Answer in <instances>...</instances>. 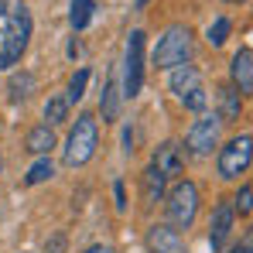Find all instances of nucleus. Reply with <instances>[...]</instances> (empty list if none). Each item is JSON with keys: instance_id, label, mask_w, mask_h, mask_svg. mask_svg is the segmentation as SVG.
<instances>
[{"instance_id": "obj_1", "label": "nucleus", "mask_w": 253, "mask_h": 253, "mask_svg": "<svg viewBox=\"0 0 253 253\" xmlns=\"http://www.w3.org/2000/svg\"><path fill=\"white\" fill-rule=\"evenodd\" d=\"M35 35V21L24 0H0V72L14 69Z\"/></svg>"}, {"instance_id": "obj_2", "label": "nucleus", "mask_w": 253, "mask_h": 253, "mask_svg": "<svg viewBox=\"0 0 253 253\" xmlns=\"http://www.w3.org/2000/svg\"><path fill=\"white\" fill-rule=\"evenodd\" d=\"M96 144H99V120H96L92 113H79L76 124H72V130H69L62 161H65L69 168H83L85 161L96 154Z\"/></svg>"}, {"instance_id": "obj_3", "label": "nucleus", "mask_w": 253, "mask_h": 253, "mask_svg": "<svg viewBox=\"0 0 253 253\" xmlns=\"http://www.w3.org/2000/svg\"><path fill=\"white\" fill-rule=\"evenodd\" d=\"M188 58H192V31L185 24H171L154 44L151 65L154 69H178V65H188Z\"/></svg>"}, {"instance_id": "obj_4", "label": "nucleus", "mask_w": 253, "mask_h": 253, "mask_svg": "<svg viewBox=\"0 0 253 253\" xmlns=\"http://www.w3.org/2000/svg\"><path fill=\"white\" fill-rule=\"evenodd\" d=\"M168 89L174 92V99H178L185 110H192V113H202V110L209 106V92H206L202 76H199L195 65H178V69H171Z\"/></svg>"}, {"instance_id": "obj_5", "label": "nucleus", "mask_w": 253, "mask_h": 253, "mask_svg": "<svg viewBox=\"0 0 253 253\" xmlns=\"http://www.w3.org/2000/svg\"><path fill=\"white\" fill-rule=\"evenodd\" d=\"M144 42L147 35L140 28H133L126 35V48H124V99H133L144 85Z\"/></svg>"}, {"instance_id": "obj_6", "label": "nucleus", "mask_w": 253, "mask_h": 253, "mask_svg": "<svg viewBox=\"0 0 253 253\" xmlns=\"http://www.w3.org/2000/svg\"><path fill=\"white\" fill-rule=\"evenodd\" d=\"M199 215V188L192 181H178L168 192V226L171 229H188Z\"/></svg>"}, {"instance_id": "obj_7", "label": "nucleus", "mask_w": 253, "mask_h": 253, "mask_svg": "<svg viewBox=\"0 0 253 253\" xmlns=\"http://www.w3.org/2000/svg\"><path fill=\"white\" fill-rule=\"evenodd\" d=\"M250 158H253V137L250 133L233 137L226 147H219V174H222V178H240V174H247Z\"/></svg>"}, {"instance_id": "obj_8", "label": "nucleus", "mask_w": 253, "mask_h": 253, "mask_svg": "<svg viewBox=\"0 0 253 253\" xmlns=\"http://www.w3.org/2000/svg\"><path fill=\"white\" fill-rule=\"evenodd\" d=\"M219 117L215 113H206V117H199L192 130L185 133V144H188V151L192 154H212V147L219 144Z\"/></svg>"}, {"instance_id": "obj_9", "label": "nucleus", "mask_w": 253, "mask_h": 253, "mask_svg": "<svg viewBox=\"0 0 253 253\" xmlns=\"http://www.w3.org/2000/svg\"><path fill=\"white\" fill-rule=\"evenodd\" d=\"M151 168L158 171L165 181L174 178V174H181V171H185V154H181V147H178L174 140L158 144V147H154V161H151Z\"/></svg>"}, {"instance_id": "obj_10", "label": "nucleus", "mask_w": 253, "mask_h": 253, "mask_svg": "<svg viewBox=\"0 0 253 253\" xmlns=\"http://www.w3.org/2000/svg\"><path fill=\"white\" fill-rule=\"evenodd\" d=\"M233 219H236V212L229 202H219L215 212H212V226H209V247L212 253H219L226 247V240H229V233H233Z\"/></svg>"}, {"instance_id": "obj_11", "label": "nucleus", "mask_w": 253, "mask_h": 253, "mask_svg": "<svg viewBox=\"0 0 253 253\" xmlns=\"http://www.w3.org/2000/svg\"><path fill=\"white\" fill-rule=\"evenodd\" d=\"M147 247H151V253H188L181 233L171 229V226H165V222L147 229Z\"/></svg>"}, {"instance_id": "obj_12", "label": "nucleus", "mask_w": 253, "mask_h": 253, "mask_svg": "<svg viewBox=\"0 0 253 253\" xmlns=\"http://www.w3.org/2000/svg\"><path fill=\"white\" fill-rule=\"evenodd\" d=\"M229 72H233V85H236L240 96L253 92V51H250V48H240V51L233 55Z\"/></svg>"}, {"instance_id": "obj_13", "label": "nucleus", "mask_w": 253, "mask_h": 253, "mask_svg": "<svg viewBox=\"0 0 253 253\" xmlns=\"http://www.w3.org/2000/svg\"><path fill=\"white\" fill-rule=\"evenodd\" d=\"M219 124H229V120H240V110H243V96L236 92V85H219Z\"/></svg>"}, {"instance_id": "obj_14", "label": "nucleus", "mask_w": 253, "mask_h": 253, "mask_svg": "<svg viewBox=\"0 0 253 253\" xmlns=\"http://www.w3.org/2000/svg\"><path fill=\"white\" fill-rule=\"evenodd\" d=\"M28 151L31 154H38V158H48L51 154V147H55V133H51V126H35V130H28Z\"/></svg>"}, {"instance_id": "obj_15", "label": "nucleus", "mask_w": 253, "mask_h": 253, "mask_svg": "<svg viewBox=\"0 0 253 253\" xmlns=\"http://www.w3.org/2000/svg\"><path fill=\"white\" fill-rule=\"evenodd\" d=\"M69 110H72V103L65 99V92H58V96H48V103H44V126H58L69 120Z\"/></svg>"}, {"instance_id": "obj_16", "label": "nucleus", "mask_w": 253, "mask_h": 253, "mask_svg": "<svg viewBox=\"0 0 253 253\" xmlns=\"http://www.w3.org/2000/svg\"><path fill=\"white\" fill-rule=\"evenodd\" d=\"M92 14H96V0H72L69 3V24H72V31L89 28Z\"/></svg>"}, {"instance_id": "obj_17", "label": "nucleus", "mask_w": 253, "mask_h": 253, "mask_svg": "<svg viewBox=\"0 0 253 253\" xmlns=\"http://www.w3.org/2000/svg\"><path fill=\"white\" fill-rule=\"evenodd\" d=\"M99 113H103V120H106V124H113V120H117V113H120V92H117V79H110V83L103 85V96H99Z\"/></svg>"}, {"instance_id": "obj_18", "label": "nucleus", "mask_w": 253, "mask_h": 253, "mask_svg": "<svg viewBox=\"0 0 253 253\" xmlns=\"http://www.w3.org/2000/svg\"><path fill=\"white\" fill-rule=\"evenodd\" d=\"M7 89H10V99L21 103V99L31 96V89H35V76H31V72H14L10 83H7Z\"/></svg>"}, {"instance_id": "obj_19", "label": "nucleus", "mask_w": 253, "mask_h": 253, "mask_svg": "<svg viewBox=\"0 0 253 253\" xmlns=\"http://www.w3.org/2000/svg\"><path fill=\"white\" fill-rule=\"evenodd\" d=\"M229 31H233V24H229V17H215L209 28H206V42L212 44V48H219V44H226V38H229Z\"/></svg>"}, {"instance_id": "obj_20", "label": "nucleus", "mask_w": 253, "mask_h": 253, "mask_svg": "<svg viewBox=\"0 0 253 253\" xmlns=\"http://www.w3.org/2000/svg\"><path fill=\"white\" fill-rule=\"evenodd\" d=\"M55 174V165L48 161V158H38L31 168H28V174H24V185H42V181H48Z\"/></svg>"}, {"instance_id": "obj_21", "label": "nucleus", "mask_w": 253, "mask_h": 253, "mask_svg": "<svg viewBox=\"0 0 253 253\" xmlns=\"http://www.w3.org/2000/svg\"><path fill=\"white\" fill-rule=\"evenodd\" d=\"M161 195H165V178L154 168H147L144 171V199H147V202H158Z\"/></svg>"}, {"instance_id": "obj_22", "label": "nucleus", "mask_w": 253, "mask_h": 253, "mask_svg": "<svg viewBox=\"0 0 253 253\" xmlns=\"http://www.w3.org/2000/svg\"><path fill=\"white\" fill-rule=\"evenodd\" d=\"M85 85H89V69H79V72H72V79H69V89H65V99L69 103H79L85 96Z\"/></svg>"}, {"instance_id": "obj_23", "label": "nucleus", "mask_w": 253, "mask_h": 253, "mask_svg": "<svg viewBox=\"0 0 253 253\" xmlns=\"http://www.w3.org/2000/svg\"><path fill=\"white\" fill-rule=\"evenodd\" d=\"M250 199H253V188L243 185V188L236 192V199H233V212H240V215L247 219V215H250Z\"/></svg>"}, {"instance_id": "obj_24", "label": "nucleus", "mask_w": 253, "mask_h": 253, "mask_svg": "<svg viewBox=\"0 0 253 253\" xmlns=\"http://www.w3.org/2000/svg\"><path fill=\"white\" fill-rule=\"evenodd\" d=\"M65 250V236H51V243H44V253H62Z\"/></svg>"}, {"instance_id": "obj_25", "label": "nucleus", "mask_w": 253, "mask_h": 253, "mask_svg": "<svg viewBox=\"0 0 253 253\" xmlns=\"http://www.w3.org/2000/svg\"><path fill=\"white\" fill-rule=\"evenodd\" d=\"M113 195H117V209L126 212V195H124V181H117L113 185Z\"/></svg>"}, {"instance_id": "obj_26", "label": "nucleus", "mask_w": 253, "mask_h": 253, "mask_svg": "<svg viewBox=\"0 0 253 253\" xmlns=\"http://www.w3.org/2000/svg\"><path fill=\"white\" fill-rule=\"evenodd\" d=\"M229 253H253V243H250V236H247L243 243H236V247H233Z\"/></svg>"}, {"instance_id": "obj_27", "label": "nucleus", "mask_w": 253, "mask_h": 253, "mask_svg": "<svg viewBox=\"0 0 253 253\" xmlns=\"http://www.w3.org/2000/svg\"><path fill=\"white\" fill-rule=\"evenodd\" d=\"M85 253H117V250H113V247H99V243H96V247H89Z\"/></svg>"}, {"instance_id": "obj_28", "label": "nucleus", "mask_w": 253, "mask_h": 253, "mask_svg": "<svg viewBox=\"0 0 253 253\" xmlns=\"http://www.w3.org/2000/svg\"><path fill=\"white\" fill-rule=\"evenodd\" d=\"M147 3H151V0H137V7H147Z\"/></svg>"}, {"instance_id": "obj_29", "label": "nucleus", "mask_w": 253, "mask_h": 253, "mask_svg": "<svg viewBox=\"0 0 253 253\" xmlns=\"http://www.w3.org/2000/svg\"><path fill=\"white\" fill-rule=\"evenodd\" d=\"M0 171H3V158H0Z\"/></svg>"}]
</instances>
